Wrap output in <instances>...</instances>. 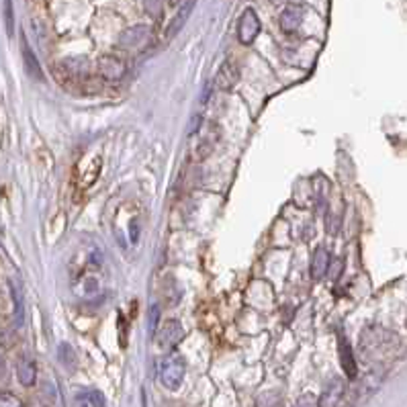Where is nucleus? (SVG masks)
I'll return each instance as SVG.
<instances>
[{"label":"nucleus","instance_id":"nucleus-1","mask_svg":"<svg viewBox=\"0 0 407 407\" xmlns=\"http://www.w3.org/2000/svg\"><path fill=\"white\" fill-rule=\"evenodd\" d=\"M397 336L393 331H387L385 327L371 326L366 327L360 336V352L364 356H377L389 352L393 346H397Z\"/></svg>","mask_w":407,"mask_h":407},{"label":"nucleus","instance_id":"nucleus-2","mask_svg":"<svg viewBox=\"0 0 407 407\" xmlns=\"http://www.w3.org/2000/svg\"><path fill=\"white\" fill-rule=\"evenodd\" d=\"M184 373H186V362L180 354L170 352L160 364V381L166 389L176 391L182 381H184Z\"/></svg>","mask_w":407,"mask_h":407},{"label":"nucleus","instance_id":"nucleus-3","mask_svg":"<svg viewBox=\"0 0 407 407\" xmlns=\"http://www.w3.org/2000/svg\"><path fill=\"white\" fill-rule=\"evenodd\" d=\"M152 37H154L152 27H148V25H133V27L125 29L119 35L117 43L125 52H142V50H146L150 45Z\"/></svg>","mask_w":407,"mask_h":407},{"label":"nucleus","instance_id":"nucleus-4","mask_svg":"<svg viewBox=\"0 0 407 407\" xmlns=\"http://www.w3.org/2000/svg\"><path fill=\"white\" fill-rule=\"evenodd\" d=\"M262 23L260 16L256 14L254 8H245L238 21V39L242 45H252L256 41V37L260 35Z\"/></svg>","mask_w":407,"mask_h":407},{"label":"nucleus","instance_id":"nucleus-5","mask_svg":"<svg viewBox=\"0 0 407 407\" xmlns=\"http://www.w3.org/2000/svg\"><path fill=\"white\" fill-rule=\"evenodd\" d=\"M96 70L98 74L109 82H117L121 80L125 74H127V64L119 58V56H113V54H104L98 58L96 62Z\"/></svg>","mask_w":407,"mask_h":407},{"label":"nucleus","instance_id":"nucleus-6","mask_svg":"<svg viewBox=\"0 0 407 407\" xmlns=\"http://www.w3.org/2000/svg\"><path fill=\"white\" fill-rule=\"evenodd\" d=\"M156 336H158L160 350L170 352V350H174L184 340V327H182V324L178 320H166Z\"/></svg>","mask_w":407,"mask_h":407},{"label":"nucleus","instance_id":"nucleus-7","mask_svg":"<svg viewBox=\"0 0 407 407\" xmlns=\"http://www.w3.org/2000/svg\"><path fill=\"white\" fill-rule=\"evenodd\" d=\"M303 16H305V8L301 4H287L278 16V25L285 33H295L301 23H303Z\"/></svg>","mask_w":407,"mask_h":407},{"label":"nucleus","instance_id":"nucleus-8","mask_svg":"<svg viewBox=\"0 0 407 407\" xmlns=\"http://www.w3.org/2000/svg\"><path fill=\"white\" fill-rule=\"evenodd\" d=\"M217 140H219L217 127H215L213 123H207V125L203 127L201 135H199L197 146H195V156H197V160H205V158L213 152V148L217 146Z\"/></svg>","mask_w":407,"mask_h":407},{"label":"nucleus","instance_id":"nucleus-9","mask_svg":"<svg viewBox=\"0 0 407 407\" xmlns=\"http://www.w3.org/2000/svg\"><path fill=\"white\" fill-rule=\"evenodd\" d=\"M238 80H240V68H238V64L234 60H226L221 64V68L217 70V76H215L217 90L228 92V90H232L238 84Z\"/></svg>","mask_w":407,"mask_h":407},{"label":"nucleus","instance_id":"nucleus-10","mask_svg":"<svg viewBox=\"0 0 407 407\" xmlns=\"http://www.w3.org/2000/svg\"><path fill=\"white\" fill-rule=\"evenodd\" d=\"M338 354H340V364L346 373L348 379H356L358 375V366H356V360H354V352H352V346L348 344L346 336L340 333L338 336Z\"/></svg>","mask_w":407,"mask_h":407},{"label":"nucleus","instance_id":"nucleus-11","mask_svg":"<svg viewBox=\"0 0 407 407\" xmlns=\"http://www.w3.org/2000/svg\"><path fill=\"white\" fill-rule=\"evenodd\" d=\"M346 391V385L340 377H333L326 385V389L322 391L320 399H318V407H338V404L342 402Z\"/></svg>","mask_w":407,"mask_h":407},{"label":"nucleus","instance_id":"nucleus-12","mask_svg":"<svg viewBox=\"0 0 407 407\" xmlns=\"http://www.w3.org/2000/svg\"><path fill=\"white\" fill-rule=\"evenodd\" d=\"M329 262H331V256H329V252H327L326 248L324 245L316 248V252L311 256V266H309L314 280H322L326 276L327 272H329Z\"/></svg>","mask_w":407,"mask_h":407},{"label":"nucleus","instance_id":"nucleus-13","mask_svg":"<svg viewBox=\"0 0 407 407\" xmlns=\"http://www.w3.org/2000/svg\"><path fill=\"white\" fill-rule=\"evenodd\" d=\"M16 379L23 387H33L37 381V366L29 356H23L16 364Z\"/></svg>","mask_w":407,"mask_h":407},{"label":"nucleus","instance_id":"nucleus-14","mask_svg":"<svg viewBox=\"0 0 407 407\" xmlns=\"http://www.w3.org/2000/svg\"><path fill=\"white\" fill-rule=\"evenodd\" d=\"M192 6H195V0H186L182 6H180V10L176 12V16L172 19V23H170V27L166 29V37L168 39H172L182 27H184V23H186V19L190 16V12H192Z\"/></svg>","mask_w":407,"mask_h":407},{"label":"nucleus","instance_id":"nucleus-15","mask_svg":"<svg viewBox=\"0 0 407 407\" xmlns=\"http://www.w3.org/2000/svg\"><path fill=\"white\" fill-rule=\"evenodd\" d=\"M23 62H25V70L33 80H43V70L39 66V60L35 58L33 50L27 45V41H23Z\"/></svg>","mask_w":407,"mask_h":407},{"label":"nucleus","instance_id":"nucleus-16","mask_svg":"<svg viewBox=\"0 0 407 407\" xmlns=\"http://www.w3.org/2000/svg\"><path fill=\"white\" fill-rule=\"evenodd\" d=\"M285 399L278 391H262L256 397V407H283Z\"/></svg>","mask_w":407,"mask_h":407},{"label":"nucleus","instance_id":"nucleus-17","mask_svg":"<svg viewBox=\"0 0 407 407\" xmlns=\"http://www.w3.org/2000/svg\"><path fill=\"white\" fill-rule=\"evenodd\" d=\"M58 356H60V360H62V364H64L66 368L74 371V366H76V352H74V348H72L70 344H66V342L60 344Z\"/></svg>","mask_w":407,"mask_h":407},{"label":"nucleus","instance_id":"nucleus-18","mask_svg":"<svg viewBox=\"0 0 407 407\" xmlns=\"http://www.w3.org/2000/svg\"><path fill=\"white\" fill-rule=\"evenodd\" d=\"M4 23H6V31H8V35H12V31H14V12H12V0H4Z\"/></svg>","mask_w":407,"mask_h":407},{"label":"nucleus","instance_id":"nucleus-19","mask_svg":"<svg viewBox=\"0 0 407 407\" xmlns=\"http://www.w3.org/2000/svg\"><path fill=\"white\" fill-rule=\"evenodd\" d=\"M144 6H146V12L154 19H160L162 16V6L164 0H144Z\"/></svg>","mask_w":407,"mask_h":407},{"label":"nucleus","instance_id":"nucleus-20","mask_svg":"<svg viewBox=\"0 0 407 407\" xmlns=\"http://www.w3.org/2000/svg\"><path fill=\"white\" fill-rule=\"evenodd\" d=\"M10 293H12V299H14V314H16V324L21 326V324H23V297H21V293L16 291V287H10Z\"/></svg>","mask_w":407,"mask_h":407},{"label":"nucleus","instance_id":"nucleus-21","mask_svg":"<svg viewBox=\"0 0 407 407\" xmlns=\"http://www.w3.org/2000/svg\"><path fill=\"white\" fill-rule=\"evenodd\" d=\"M0 407H25V404L12 393H0Z\"/></svg>","mask_w":407,"mask_h":407},{"label":"nucleus","instance_id":"nucleus-22","mask_svg":"<svg viewBox=\"0 0 407 407\" xmlns=\"http://www.w3.org/2000/svg\"><path fill=\"white\" fill-rule=\"evenodd\" d=\"M293 407H318V399H316V395L305 393V395H301V397L295 402V406Z\"/></svg>","mask_w":407,"mask_h":407},{"label":"nucleus","instance_id":"nucleus-23","mask_svg":"<svg viewBox=\"0 0 407 407\" xmlns=\"http://www.w3.org/2000/svg\"><path fill=\"white\" fill-rule=\"evenodd\" d=\"M158 318H160V309L154 305L152 314H150V329H152V333H156V329H158Z\"/></svg>","mask_w":407,"mask_h":407},{"label":"nucleus","instance_id":"nucleus-24","mask_svg":"<svg viewBox=\"0 0 407 407\" xmlns=\"http://www.w3.org/2000/svg\"><path fill=\"white\" fill-rule=\"evenodd\" d=\"M88 399H90V406L104 407V399H102V395H100L98 391H90V395H88Z\"/></svg>","mask_w":407,"mask_h":407},{"label":"nucleus","instance_id":"nucleus-25","mask_svg":"<svg viewBox=\"0 0 407 407\" xmlns=\"http://www.w3.org/2000/svg\"><path fill=\"white\" fill-rule=\"evenodd\" d=\"M131 240H133V242H138V221H133V223H131Z\"/></svg>","mask_w":407,"mask_h":407},{"label":"nucleus","instance_id":"nucleus-26","mask_svg":"<svg viewBox=\"0 0 407 407\" xmlns=\"http://www.w3.org/2000/svg\"><path fill=\"white\" fill-rule=\"evenodd\" d=\"M4 371H6V366H4V358H2V354H0V377L4 375Z\"/></svg>","mask_w":407,"mask_h":407},{"label":"nucleus","instance_id":"nucleus-27","mask_svg":"<svg viewBox=\"0 0 407 407\" xmlns=\"http://www.w3.org/2000/svg\"><path fill=\"white\" fill-rule=\"evenodd\" d=\"M170 2H172V4H178V2H180V0H170Z\"/></svg>","mask_w":407,"mask_h":407},{"label":"nucleus","instance_id":"nucleus-28","mask_svg":"<svg viewBox=\"0 0 407 407\" xmlns=\"http://www.w3.org/2000/svg\"><path fill=\"white\" fill-rule=\"evenodd\" d=\"M80 407H88V404H80Z\"/></svg>","mask_w":407,"mask_h":407},{"label":"nucleus","instance_id":"nucleus-29","mask_svg":"<svg viewBox=\"0 0 407 407\" xmlns=\"http://www.w3.org/2000/svg\"><path fill=\"white\" fill-rule=\"evenodd\" d=\"M406 326H407V322H406Z\"/></svg>","mask_w":407,"mask_h":407}]
</instances>
